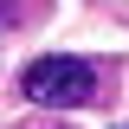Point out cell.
I'll list each match as a JSON object with an SVG mask.
<instances>
[{
	"instance_id": "obj_1",
	"label": "cell",
	"mask_w": 129,
	"mask_h": 129,
	"mask_svg": "<svg viewBox=\"0 0 129 129\" xmlns=\"http://www.w3.org/2000/svg\"><path fill=\"white\" fill-rule=\"evenodd\" d=\"M19 90H26V103L78 110V103H90V97H97V71H90L84 58H39V64H26Z\"/></svg>"
},
{
	"instance_id": "obj_2",
	"label": "cell",
	"mask_w": 129,
	"mask_h": 129,
	"mask_svg": "<svg viewBox=\"0 0 129 129\" xmlns=\"http://www.w3.org/2000/svg\"><path fill=\"white\" fill-rule=\"evenodd\" d=\"M7 19H13V13H7V7H0V26H7Z\"/></svg>"
}]
</instances>
